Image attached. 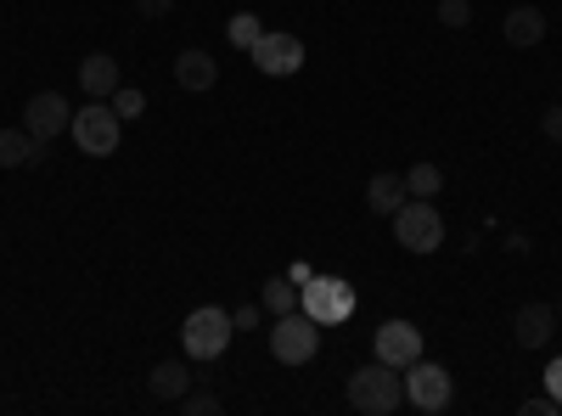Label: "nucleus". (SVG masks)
Instances as JSON below:
<instances>
[{
    "label": "nucleus",
    "instance_id": "nucleus-15",
    "mask_svg": "<svg viewBox=\"0 0 562 416\" xmlns=\"http://www.w3.org/2000/svg\"><path fill=\"white\" fill-rule=\"evenodd\" d=\"M186 389H192V366H186V360H158L147 372V394L164 400V405H175Z\"/></svg>",
    "mask_w": 562,
    "mask_h": 416
},
{
    "label": "nucleus",
    "instance_id": "nucleus-3",
    "mask_svg": "<svg viewBox=\"0 0 562 416\" xmlns=\"http://www.w3.org/2000/svg\"><path fill=\"white\" fill-rule=\"evenodd\" d=\"M299 310L310 321H321V327H338V321L355 315V288L344 282V276H310V282L299 288Z\"/></svg>",
    "mask_w": 562,
    "mask_h": 416
},
{
    "label": "nucleus",
    "instance_id": "nucleus-16",
    "mask_svg": "<svg viewBox=\"0 0 562 416\" xmlns=\"http://www.w3.org/2000/svg\"><path fill=\"white\" fill-rule=\"evenodd\" d=\"M175 85L180 90H214L220 85V63L209 52H180L175 57Z\"/></svg>",
    "mask_w": 562,
    "mask_h": 416
},
{
    "label": "nucleus",
    "instance_id": "nucleus-1",
    "mask_svg": "<svg viewBox=\"0 0 562 416\" xmlns=\"http://www.w3.org/2000/svg\"><path fill=\"white\" fill-rule=\"evenodd\" d=\"M349 405L360 416H394L405 405V378H400V366H360V372L349 378Z\"/></svg>",
    "mask_w": 562,
    "mask_h": 416
},
{
    "label": "nucleus",
    "instance_id": "nucleus-13",
    "mask_svg": "<svg viewBox=\"0 0 562 416\" xmlns=\"http://www.w3.org/2000/svg\"><path fill=\"white\" fill-rule=\"evenodd\" d=\"M119 85H124V74H119V63H113L108 52H90V57L79 63V90H85V97L108 102V97H113Z\"/></svg>",
    "mask_w": 562,
    "mask_h": 416
},
{
    "label": "nucleus",
    "instance_id": "nucleus-7",
    "mask_svg": "<svg viewBox=\"0 0 562 416\" xmlns=\"http://www.w3.org/2000/svg\"><path fill=\"white\" fill-rule=\"evenodd\" d=\"M405 405H411V411H428V416L450 411V372H445V366L411 360V366H405Z\"/></svg>",
    "mask_w": 562,
    "mask_h": 416
},
{
    "label": "nucleus",
    "instance_id": "nucleus-25",
    "mask_svg": "<svg viewBox=\"0 0 562 416\" xmlns=\"http://www.w3.org/2000/svg\"><path fill=\"white\" fill-rule=\"evenodd\" d=\"M546 394H551V400L562 405V355H557V360L546 366Z\"/></svg>",
    "mask_w": 562,
    "mask_h": 416
},
{
    "label": "nucleus",
    "instance_id": "nucleus-10",
    "mask_svg": "<svg viewBox=\"0 0 562 416\" xmlns=\"http://www.w3.org/2000/svg\"><path fill=\"white\" fill-rule=\"evenodd\" d=\"M378 360L405 372L411 360H422V333L411 327V321H383V327H378Z\"/></svg>",
    "mask_w": 562,
    "mask_h": 416
},
{
    "label": "nucleus",
    "instance_id": "nucleus-2",
    "mask_svg": "<svg viewBox=\"0 0 562 416\" xmlns=\"http://www.w3.org/2000/svg\"><path fill=\"white\" fill-rule=\"evenodd\" d=\"M68 135H74V147H79L85 158H113L119 142H124V119L113 113V102H97V97H90V108L74 113Z\"/></svg>",
    "mask_w": 562,
    "mask_h": 416
},
{
    "label": "nucleus",
    "instance_id": "nucleus-27",
    "mask_svg": "<svg viewBox=\"0 0 562 416\" xmlns=\"http://www.w3.org/2000/svg\"><path fill=\"white\" fill-rule=\"evenodd\" d=\"M540 130L551 135V142H562V108H546V119H540Z\"/></svg>",
    "mask_w": 562,
    "mask_h": 416
},
{
    "label": "nucleus",
    "instance_id": "nucleus-19",
    "mask_svg": "<svg viewBox=\"0 0 562 416\" xmlns=\"http://www.w3.org/2000/svg\"><path fill=\"white\" fill-rule=\"evenodd\" d=\"M439 187H445V169L439 164H411L405 169V192L411 198H439Z\"/></svg>",
    "mask_w": 562,
    "mask_h": 416
},
{
    "label": "nucleus",
    "instance_id": "nucleus-20",
    "mask_svg": "<svg viewBox=\"0 0 562 416\" xmlns=\"http://www.w3.org/2000/svg\"><path fill=\"white\" fill-rule=\"evenodd\" d=\"M225 34H231V45H237V52H254L259 34H265V23H259L254 12H237V18L225 23Z\"/></svg>",
    "mask_w": 562,
    "mask_h": 416
},
{
    "label": "nucleus",
    "instance_id": "nucleus-14",
    "mask_svg": "<svg viewBox=\"0 0 562 416\" xmlns=\"http://www.w3.org/2000/svg\"><path fill=\"white\" fill-rule=\"evenodd\" d=\"M405 198H411V192H405V175H394V169H383V175L366 180V209H371V214H389V220H394V214L405 209Z\"/></svg>",
    "mask_w": 562,
    "mask_h": 416
},
{
    "label": "nucleus",
    "instance_id": "nucleus-26",
    "mask_svg": "<svg viewBox=\"0 0 562 416\" xmlns=\"http://www.w3.org/2000/svg\"><path fill=\"white\" fill-rule=\"evenodd\" d=\"M562 405L551 400V394H540V400H524V416H557Z\"/></svg>",
    "mask_w": 562,
    "mask_h": 416
},
{
    "label": "nucleus",
    "instance_id": "nucleus-6",
    "mask_svg": "<svg viewBox=\"0 0 562 416\" xmlns=\"http://www.w3.org/2000/svg\"><path fill=\"white\" fill-rule=\"evenodd\" d=\"M231 333H237V327H231V315L220 304H203V310L186 315L180 344H186V355H192V360H220L225 344H231Z\"/></svg>",
    "mask_w": 562,
    "mask_h": 416
},
{
    "label": "nucleus",
    "instance_id": "nucleus-24",
    "mask_svg": "<svg viewBox=\"0 0 562 416\" xmlns=\"http://www.w3.org/2000/svg\"><path fill=\"white\" fill-rule=\"evenodd\" d=\"M135 12L158 23V18H169V12H175V0H135Z\"/></svg>",
    "mask_w": 562,
    "mask_h": 416
},
{
    "label": "nucleus",
    "instance_id": "nucleus-17",
    "mask_svg": "<svg viewBox=\"0 0 562 416\" xmlns=\"http://www.w3.org/2000/svg\"><path fill=\"white\" fill-rule=\"evenodd\" d=\"M40 164V142L18 124V130H0V169H29Z\"/></svg>",
    "mask_w": 562,
    "mask_h": 416
},
{
    "label": "nucleus",
    "instance_id": "nucleus-11",
    "mask_svg": "<svg viewBox=\"0 0 562 416\" xmlns=\"http://www.w3.org/2000/svg\"><path fill=\"white\" fill-rule=\"evenodd\" d=\"M557 333V304H524L518 315H512V338H518L524 349H546Z\"/></svg>",
    "mask_w": 562,
    "mask_h": 416
},
{
    "label": "nucleus",
    "instance_id": "nucleus-21",
    "mask_svg": "<svg viewBox=\"0 0 562 416\" xmlns=\"http://www.w3.org/2000/svg\"><path fill=\"white\" fill-rule=\"evenodd\" d=\"M175 405H180L186 416H220V411H225V405H220V394H209V389H186Z\"/></svg>",
    "mask_w": 562,
    "mask_h": 416
},
{
    "label": "nucleus",
    "instance_id": "nucleus-28",
    "mask_svg": "<svg viewBox=\"0 0 562 416\" xmlns=\"http://www.w3.org/2000/svg\"><path fill=\"white\" fill-rule=\"evenodd\" d=\"M231 327H259V304H243L237 315H231Z\"/></svg>",
    "mask_w": 562,
    "mask_h": 416
},
{
    "label": "nucleus",
    "instance_id": "nucleus-12",
    "mask_svg": "<svg viewBox=\"0 0 562 416\" xmlns=\"http://www.w3.org/2000/svg\"><path fill=\"white\" fill-rule=\"evenodd\" d=\"M501 34H506L512 52H535V45L546 40V12H540V7H512V12L501 18Z\"/></svg>",
    "mask_w": 562,
    "mask_h": 416
},
{
    "label": "nucleus",
    "instance_id": "nucleus-4",
    "mask_svg": "<svg viewBox=\"0 0 562 416\" xmlns=\"http://www.w3.org/2000/svg\"><path fill=\"white\" fill-rule=\"evenodd\" d=\"M394 243L405 254H434L445 243V220L428 198H405V209L394 214Z\"/></svg>",
    "mask_w": 562,
    "mask_h": 416
},
{
    "label": "nucleus",
    "instance_id": "nucleus-23",
    "mask_svg": "<svg viewBox=\"0 0 562 416\" xmlns=\"http://www.w3.org/2000/svg\"><path fill=\"white\" fill-rule=\"evenodd\" d=\"M439 23L445 29H467L473 23V7H467V0H439Z\"/></svg>",
    "mask_w": 562,
    "mask_h": 416
},
{
    "label": "nucleus",
    "instance_id": "nucleus-8",
    "mask_svg": "<svg viewBox=\"0 0 562 416\" xmlns=\"http://www.w3.org/2000/svg\"><path fill=\"white\" fill-rule=\"evenodd\" d=\"M68 124H74V108H68L63 90H40V97H29V108H23V130L34 135L40 147H52Z\"/></svg>",
    "mask_w": 562,
    "mask_h": 416
},
{
    "label": "nucleus",
    "instance_id": "nucleus-29",
    "mask_svg": "<svg viewBox=\"0 0 562 416\" xmlns=\"http://www.w3.org/2000/svg\"><path fill=\"white\" fill-rule=\"evenodd\" d=\"M557 321H562V304H557Z\"/></svg>",
    "mask_w": 562,
    "mask_h": 416
},
{
    "label": "nucleus",
    "instance_id": "nucleus-5",
    "mask_svg": "<svg viewBox=\"0 0 562 416\" xmlns=\"http://www.w3.org/2000/svg\"><path fill=\"white\" fill-rule=\"evenodd\" d=\"M321 349V321H310L304 310L293 315H276V327H270V355L281 366H310Z\"/></svg>",
    "mask_w": 562,
    "mask_h": 416
},
{
    "label": "nucleus",
    "instance_id": "nucleus-22",
    "mask_svg": "<svg viewBox=\"0 0 562 416\" xmlns=\"http://www.w3.org/2000/svg\"><path fill=\"white\" fill-rule=\"evenodd\" d=\"M108 102H113V113H119V119H140V113H147V97H140L135 85H119Z\"/></svg>",
    "mask_w": 562,
    "mask_h": 416
},
{
    "label": "nucleus",
    "instance_id": "nucleus-18",
    "mask_svg": "<svg viewBox=\"0 0 562 416\" xmlns=\"http://www.w3.org/2000/svg\"><path fill=\"white\" fill-rule=\"evenodd\" d=\"M259 310H270V315H293V310H299V288H293V276H270V282L259 288Z\"/></svg>",
    "mask_w": 562,
    "mask_h": 416
},
{
    "label": "nucleus",
    "instance_id": "nucleus-9",
    "mask_svg": "<svg viewBox=\"0 0 562 416\" xmlns=\"http://www.w3.org/2000/svg\"><path fill=\"white\" fill-rule=\"evenodd\" d=\"M248 57H254V68L270 74V79H293V74L304 68V40H299V34H276V29H265Z\"/></svg>",
    "mask_w": 562,
    "mask_h": 416
}]
</instances>
